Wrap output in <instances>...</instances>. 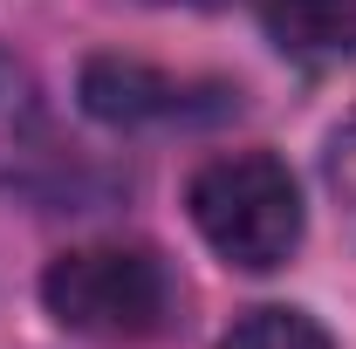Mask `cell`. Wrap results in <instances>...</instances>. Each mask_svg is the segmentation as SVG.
Segmentation results:
<instances>
[{
  "label": "cell",
  "instance_id": "1",
  "mask_svg": "<svg viewBox=\"0 0 356 349\" xmlns=\"http://www.w3.org/2000/svg\"><path fill=\"white\" fill-rule=\"evenodd\" d=\"M199 240L240 274H274L302 247V185L274 151H220L185 185Z\"/></svg>",
  "mask_w": 356,
  "mask_h": 349
},
{
  "label": "cell",
  "instance_id": "2",
  "mask_svg": "<svg viewBox=\"0 0 356 349\" xmlns=\"http://www.w3.org/2000/svg\"><path fill=\"white\" fill-rule=\"evenodd\" d=\"M42 308L96 343H151L178 322V281L158 247L96 240L55 254L42 274Z\"/></svg>",
  "mask_w": 356,
  "mask_h": 349
},
{
  "label": "cell",
  "instance_id": "3",
  "mask_svg": "<svg viewBox=\"0 0 356 349\" xmlns=\"http://www.w3.org/2000/svg\"><path fill=\"white\" fill-rule=\"evenodd\" d=\"M83 110L110 131H172V124H220L240 110V89L220 76H172L137 55H89L83 62Z\"/></svg>",
  "mask_w": 356,
  "mask_h": 349
},
{
  "label": "cell",
  "instance_id": "4",
  "mask_svg": "<svg viewBox=\"0 0 356 349\" xmlns=\"http://www.w3.org/2000/svg\"><path fill=\"white\" fill-rule=\"evenodd\" d=\"M62 137H55V117H48L42 76L0 48V185L14 192H42L62 178Z\"/></svg>",
  "mask_w": 356,
  "mask_h": 349
},
{
  "label": "cell",
  "instance_id": "5",
  "mask_svg": "<svg viewBox=\"0 0 356 349\" xmlns=\"http://www.w3.org/2000/svg\"><path fill=\"white\" fill-rule=\"evenodd\" d=\"M261 21L295 62H356V0H261Z\"/></svg>",
  "mask_w": 356,
  "mask_h": 349
},
{
  "label": "cell",
  "instance_id": "6",
  "mask_svg": "<svg viewBox=\"0 0 356 349\" xmlns=\"http://www.w3.org/2000/svg\"><path fill=\"white\" fill-rule=\"evenodd\" d=\"M220 349H336V336L315 322L309 308H247V315H233V329L220 336Z\"/></svg>",
  "mask_w": 356,
  "mask_h": 349
},
{
  "label": "cell",
  "instance_id": "7",
  "mask_svg": "<svg viewBox=\"0 0 356 349\" xmlns=\"http://www.w3.org/2000/svg\"><path fill=\"white\" fill-rule=\"evenodd\" d=\"M322 165H329V185H336V192L356 206V117H343V124H336L329 158H322Z\"/></svg>",
  "mask_w": 356,
  "mask_h": 349
},
{
  "label": "cell",
  "instance_id": "8",
  "mask_svg": "<svg viewBox=\"0 0 356 349\" xmlns=\"http://www.w3.org/2000/svg\"><path fill=\"white\" fill-rule=\"evenodd\" d=\"M144 7H233V0H144Z\"/></svg>",
  "mask_w": 356,
  "mask_h": 349
}]
</instances>
